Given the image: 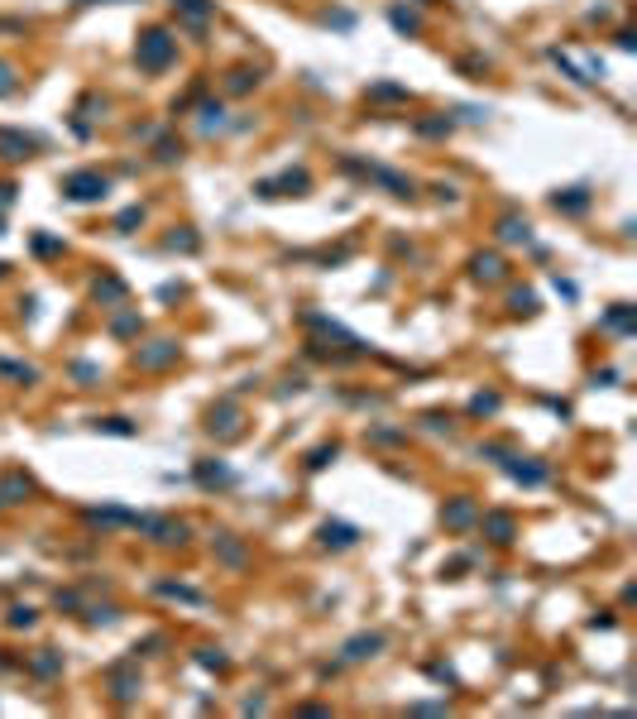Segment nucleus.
Masks as SVG:
<instances>
[{"mask_svg": "<svg viewBox=\"0 0 637 719\" xmlns=\"http://www.w3.org/2000/svg\"><path fill=\"white\" fill-rule=\"evenodd\" d=\"M101 187H106V182H96V177H72V182H67V192H72V197H96Z\"/></svg>", "mask_w": 637, "mask_h": 719, "instance_id": "nucleus-1", "label": "nucleus"}]
</instances>
